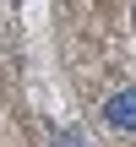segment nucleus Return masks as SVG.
Instances as JSON below:
<instances>
[{
    "instance_id": "obj_2",
    "label": "nucleus",
    "mask_w": 136,
    "mask_h": 147,
    "mask_svg": "<svg viewBox=\"0 0 136 147\" xmlns=\"http://www.w3.org/2000/svg\"><path fill=\"white\" fill-rule=\"evenodd\" d=\"M49 147H87V142H82L71 125H49Z\"/></svg>"
},
{
    "instance_id": "obj_1",
    "label": "nucleus",
    "mask_w": 136,
    "mask_h": 147,
    "mask_svg": "<svg viewBox=\"0 0 136 147\" xmlns=\"http://www.w3.org/2000/svg\"><path fill=\"white\" fill-rule=\"evenodd\" d=\"M104 125L120 131V136H136V82L114 87V93L104 98Z\"/></svg>"
}]
</instances>
